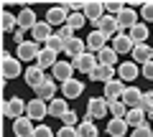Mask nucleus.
Returning a JSON list of instances; mask_svg holds the SVG:
<instances>
[{
    "mask_svg": "<svg viewBox=\"0 0 153 137\" xmlns=\"http://www.w3.org/2000/svg\"><path fill=\"white\" fill-rule=\"evenodd\" d=\"M49 114V104L46 102H41V99H31L26 107V117H31V119H44V117Z\"/></svg>",
    "mask_w": 153,
    "mask_h": 137,
    "instance_id": "f8f14e48",
    "label": "nucleus"
},
{
    "mask_svg": "<svg viewBox=\"0 0 153 137\" xmlns=\"http://www.w3.org/2000/svg\"><path fill=\"white\" fill-rule=\"evenodd\" d=\"M38 53H41V48L36 41H26V43L16 46V56L21 61H38Z\"/></svg>",
    "mask_w": 153,
    "mask_h": 137,
    "instance_id": "0eeeda50",
    "label": "nucleus"
},
{
    "mask_svg": "<svg viewBox=\"0 0 153 137\" xmlns=\"http://www.w3.org/2000/svg\"><path fill=\"white\" fill-rule=\"evenodd\" d=\"M125 81L123 79H112V81L105 84V99L107 102H117V99H123V94H125Z\"/></svg>",
    "mask_w": 153,
    "mask_h": 137,
    "instance_id": "1a4fd4ad",
    "label": "nucleus"
},
{
    "mask_svg": "<svg viewBox=\"0 0 153 137\" xmlns=\"http://www.w3.org/2000/svg\"><path fill=\"white\" fill-rule=\"evenodd\" d=\"M64 53H69L71 59H76V56L87 53V41H82L79 36H74L71 41H66V46H64Z\"/></svg>",
    "mask_w": 153,
    "mask_h": 137,
    "instance_id": "412c9836",
    "label": "nucleus"
},
{
    "mask_svg": "<svg viewBox=\"0 0 153 137\" xmlns=\"http://www.w3.org/2000/svg\"><path fill=\"white\" fill-rule=\"evenodd\" d=\"M128 130H130V127H128L125 119H110L107 122V135L110 137H125Z\"/></svg>",
    "mask_w": 153,
    "mask_h": 137,
    "instance_id": "a878e982",
    "label": "nucleus"
},
{
    "mask_svg": "<svg viewBox=\"0 0 153 137\" xmlns=\"http://www.w3.org/2000/svg\"><path fill=\"white\" fill-rule=\"evenodd\" d=\"M36 99H41V102H46V104L56 99V81H54V79H46V81H44L41 86L36 89Z\"/></svg>",
    "mask_w": 153,
    "mask_h": 137,
    "instance_id": "4468645a",
    "label": "nucleus"
},
{
    "mask_svg": "<svg viewBox=\"0 0 153 137\" xmlns=\"http://www.w3.org/2000/svg\"><path fill=\"white\" fill-rule=\"evenodd\" d=\"M33 137H54V130H51V127H46V125H36Z\"/></svg>",
    "mask_w": 153,
    "mask_h": 137,
    "instance_id": "ea45409f",
    "label": "nucleus"
},
{
    "mask_svg": "<svg viewBox=\"0 0 153 137\" xmlns=\"http://www.w3.org/2000/svg\"><path fill=\"white\" fill-rule=\"evenodd\" d=\"M66 8H69L71 13H84V8H87V3H79V0H71V3H64Z\"/></svg>",
    "mask_w": 153,
    "mask_h": 137,
    "instance_id": "37998d69",
    "label": "nucleus"
},
{
    "mask_svg": "<svg viewBox=\"0 0 153 137\" xmlns=\"http://www.w3.org/2000/svg\"><path fill=\"white\" fill-rule=\"evenodd\" d=\"M23 61L18 59V56H10V53H3V59H0V71H3V79H16L18 74H26V69H23Z\"/></svg>",
    "mask_w": 153,
    "mask_h": 137,
    "instance_id": "f03ea898",
    "label": "nucleus"
},
{
    "mask_svg": "<svg viewBox=\"0 0 153 137\" xmlns=\"http://www.w3.org/2000/svg\"><path fill=\"white\" fill-rule=\"evenodd\" d=\"M66 21H69V13H66V5L61 3V5H51L49 10H46V23H49L51 28L54 26H66Z\"/></svg>",
    "mask_w": 153,
    "mask_h": 137,
    "instance_id": "423d86ee",
    "label": "nucleus"
},
{
    "mask_svg": "<svg viewBox=\"0 0 153 137\" xmlns=\"http://www.w3.org/2000/svg\"><path fill=\"white\" fill-rule=\"evenodd\" d=\"M41 69H54L56 64H59V59H56V51H49V48H41V53H38V61H36Z\"/></svg>",
    "mask_w": 153,
    "mask_h": 137,
    "instance_id": "cd10ccee",
    "label": "nucleus"
},
{
    "mask_svg": "<svg viewBox=\"0 0 153 137\" xmlns=\"http://www.w3.org/2000/svg\"><path fill=\"white\" fill-rule=\"evenodd\" d=\"M138 109L146 112V117L153 114V92H151V89H148V92H143V99H140V107H138Z\"/></svg>",
    "mask_w": 153,
    "mask_h": 137,
    "instance_id": "f704fd0d",
    "label": "nucleus"
},
{
    "mask_svg": "<svg viewBox=\"0 0 153 137\" xmlns=\"http://www.w3.org/2000/svg\"><path fill=\"white\" fill-rule=\"evenodd\" d=\"M89 79H92V81H102V84L112 81V79H115V66H105V64H100L97 69L89 74Z\"/></svg>",
    "mask_w": 153,
    "mask_h": 137,
    "instance_id": "5701e85b",
    "label": "nucleus"
},
{
    "mask_svg": "<svg viewBox=\"0 0 153 137\" xmlns=\"http://www.w3.org/2000/svg\"><path fill=\"white\" fill-rule=\"evenodd\" d=\"M125 122H128V127H133V130H138V127H143L146 125V112L143 109H128V114H125Z\"/></svg>",
    "mask_w": 153,
    "mask_h": 137,
    "instance_id": "bb28decb",
    "label": "nucleus"
},
{
    "mask_svg": "<svg viewBox=\"0 0 153 137\" xmlns=\"http://www.w3.org/2000/svg\"><path fill=\"white\" fill-rule=\"evenodd\" d=\"M16 15H18V28H21V31H33V28L38 26L36 10H31V8H23V10H18Z\"/></svg>",
    "mask_w": 153,
    "mask_h": 137,
    "instance_id": "9b49d317",
    "label": "nucleus"
},
{
    "mask_svg": "<svg viewBox=\"0 0 153 137\" xmlns=\"http://www.w3.org/2000/svg\"><path fill=\"white\" fill-rule=\"evenodd\" d=\"M140 18L143 21H153V3H143L140 5Z\"/></svg>",
    "mask_w": 153,
    "mask_h": 137,
    "instance_id": "a19ab883",
    "label": "nucleus"
},
{
    "mask_svg": "<svg viewBox=\"0 0 153 137\" xmlns=\"http://www.w3.org/2000/svg\"><path fill=\"white\" fill-rule=\"evenodd\" d=\"M13 132H16V137H33V132H36L33 119H31V117H21V119H16V122H13Z\"/></svg>",
    "mask_w": 153,
    "mask_h": 137,
    "instance_id": "dca6fc26",
    "label": "nucleus"
},
{
    "mask_svg": "<svg viewBox=\"0 0 153 137\" xmlns=\"http://www.w3.org/2000/svg\"><path fill=\"white\" fill-rule=\"evenodd\" d=\"M23 79H26V84H28L31 89H38L41 84L46 81V76H44V69H41L38 64L28 66V69H26V74H23Z\"/></svg>",
    "mask_w": 153,
    "mask_h": 137,
    "instance_id": "9d476101",
    "label": "nucleus"
},
{
    "mask_svg": "<svg viewBox=\"0 0 153 137\" xmlns=\"http://www.w3.org/2000/svg\"><path fill=\"white\" fill-rule=\"evenodd\" d=\"M76 132H79V137H97V135H100V132H97V127H94V122H87V119H82V122H79Z\"/></svg>",
    "mask_w": 153,
    "mask_h": 137,
    "instance_id": "473e14b6",
    "label": "nucleus"
},
{
    "mask_svg": "<svg viewBox=\"0 0 153 137\" xmlns=\"http://www.w3.org/2000/svg\"><path fill=\"white\" fill-rule=\"evenodd\" d=\"M94 31H100L105 38H115V36H120L123 28H120V23H117V18H115V15H105L102 21L94 26Z\"/></svg>",
    "mask_w": 153,
    "mask_h": 137,
    "instance_id": "39448f33",
    "label": "nucleus"
},
{
    "mask_svg": "<svg viewBox=\"0 0 153 137\" xmlns=\"http://www.w3.org/2000/svg\"><path fill=\"white\" fill-rule=\"evenodd\" d=\"M105 114H110V102L105 97H92L87 102V112H84V119L94 122V119H102Z\"/></svg>",
    "mask_w": 153,
    "mask_h": 137,
    "instance_id": "f257e3e1",
    "label": "nucleus"
},
{
    "mask_svg": "<svg viewBox=\"0 0 153 137\" xmlns=\"http://www.w3.org/2000/svg\"><path fill=\"white\" fill-rule=\"evenodd\" d=\"M84 21H87V18H84V13H69V21H66V26H71L74 31H79V28L84 26Z\"/></svg>",
    "mask_w": 153,
    "mask_h": 137,
    "instance_id": "c9c22d12",
    "label": "nucleus"
},
{
    "mask_svg": "<svg viewBox=\"0 0 153 137\" xmlns=\"http://www.w3.org/2000/svg\"><path fill=\"white\" fill-rule=\"evenodd\" d=\"M151 119H153V114H151Z\"/></svg>",
    "mask_w": 153,
    "mask_h": 137,
    "instance_id": "de8ad7c7",
    "label": "nucleus"
},
{
    "mask_svg": "<svg viewBox=\"0 0 153 137\" xmlns=\"http://www.w3.org/2000/svg\"><path fill=\"white\" fill-rule=\"evenodd\" d=\"M117 18V23H120V28H128L130 31L133 26H138V10H133V8L125 5V10L120 13V15H115Z\"/></svg>",
    "mask_w": 153,
    "mask_h": 137,
    "instance_id": "393cba45",
    "label": "nucleus"
},
{
    "mask_svg": "<svg viewBox=\"0 0 153 137\" xmlns=\"http://www.w3.org/2000/svg\"><path fill=\"white\" fill-rule=\"evenodd\" d=\"M51 74H54V81L66 84L69 79H74V66H71V61H59V64L51 69Z\"/></svg>",
    "mask_w": 153,
    "mask_h": 137,
    "instance_id": "6e6552de",
    "label": "nucleus"
},
{
    "mask_svg": "<svg viewBox=\"0 0 153 137\" xmlns=\"http://www.w3.org/2000/svg\"><path fill=\"white\" fill-rule=\"evenodd\" d=\"M31 36H33V41H36V43H44V46H46V41L54 36V31H51V26H49L46 21H38V26L31 31Z\"/></svg>",
    "mask_w": 153,
    "mask_h": 137,
    "instance_id": "aec40b11",
    "label": "nucleus"
},
{
    "mask_svg": "<svg viewBox=\"0 0 153 137\" xmlns=\"http://www.w3.org/2000/svg\"><path fill=\"white\" fill-rule=\"evenodd\" d=\"M133 61H135L138 66H146L153 61V48L148 43H138L135 48H133Z\"/></svg>",
    "mask_w": 153,
    "mask_h": 137,
    "instance_id": "2eb2a0df",
    "label": "nucleus"
},
{
    "mask_svg": "<svg viewBox=\"0 0 153 137\" xmlns=\"http://www.w3.org/2000/svg\"><path fill=\"white\" fill-rule=\"evenodd\" d=\"M82 92H84V84L79 81V79H69L66 84H61L64 99H76V97H82Z\"/></svg>",
    "mask_w": 153,
    "mask_h": 137,
    "instance_id": "6ab92c4d",
    "label": "nucleus"
},
{
    "mask_svg": "<svg viewBox=\"0 0 153 137\" xmlns=\"http://www.w3.org/2000/svg\"><path fill=\"white\" fill-rule=\"evenodd\" d=\"M140 99H143V92H140V89H138V86H128L120 102L128 107V109H135V107H140Z\"/></svg>",
    "mask_w": 153,
    "mask_h": 137,
    "instance_id": "a211bd4d",
    "label": "nucleus"
},
{
    "mask_svg": "<svg viewBox=\"0 0 153 137\" xmlns=\"http://www.w3.org/2000/svg\"><path fill=\"white\" fill-rule=\"evenodd\" d=\"M26 107H28V102H23L21 97H13V99H8V102H3V114L16 122V119H21V117H26Z\"/></svg>",
    "mask_w": 153,
    "mask_h": 137,
    "instance_id": "20e7f679",
    "label": "nucleus"
},
{
    "mask_svg": "<svg viewBox=\"0 0 153 137\" xmlns=\"http://www.w3.org/2000/svg\"><path fill=\"white\" fill-rule=\"evenodd\" d=\"M148 33H151V31H148V26H146V23H138V26H133L130 28V33H128V36H130V38H133V43H146V38H148Z\"/></svg>",
    "mask_w": 153,
    "mask_h": 137,
    "instance_id": "7c9ffc66",
    "label": "nucleus"
},
{
    "mask_svg": "<svg viewBox=\"0 0 153 137\" xmlns=\"http://www.w3.org/2000/svg\"><path fill=\"white\" fill-rule=\"evenodd\" d=\"M10 36H13V41H16V46H21V43H26V38H23V31H21V28H16V31H13Z\"/></svg>",
    "mask_w": 153,
    "mask_h": 137,
    "instance_id": "49530a36",
    "label": "nucleus"
},
{
    "mask_svg": "<svg viewBox=\"0 0 153 137\" xmlns=\"http://www.w3.org/2000/svg\"><path fill=\"white\" fill-rule=\"evenodd\" d=\"M64 41H61L59 38V36H56V33H54V36H51V38L49 41H46V46H44V48H49V51H56V53H59V51H64Z\"/></svg>",
    "mask_w": 153,
    "mask_h": 137,
    "instance_id": "e433bc0d",
    "label": "nucleus"
},
{
    "mask_svg": "<svg viewBox=\"0 0 153 137\" xmlns=\"http://www.w3.org/2000/svg\"><path fill=\"white\" fill-rule=\"evenodd\" d=\"M56 36H59V38L66 43V41H71V38H74L76 33H74V28H71V26H61L59 31H56Z\"/></svg>",
    "mask_w": 153,
    "mask_h": 137,
    "instance_id": "4c0bfd02",
    "label": "nucleus"
},
{
    "mask_svg": "<svg viewBox=\"0 0 153 137\" xmlns=\"http://www.w3.org/2000/svg\"><path fill=\"white\" fill-rule=\"evenodd\" d=\"M130 137H153V130L148 125H143V127H138V130H133Z\"/></svg>",
    "mask_w": 153,
    "mask_h": 137,
    "instance_id": "79ce46f5",
    "label": "nucleus"
},
{
    "mask_svg": "<svg viewBox=\"0 0 153 137\" xmlns=\"http://www.w3.org/2000/svg\"><path fill=\"white\" fill-rule=\"evenodd\" d=\"M61 122H64V127H79V119H76V112H66L64 117H61Z\"/></svg>",
    "mask_w": 153,
    "mask_h": 137,
    "instance_id": "58836bf2",
    "label": "nucleus"
},
{
    "mask_svg": "<svg viewBox=\"0 0 153 137\" xmlns=\"http://www.w3.org/2000/svg\"><path fill=\"white\" fill-rule=\"evenodd\" d=\"M105 15H107V13H105V3H100V0L87 3V8H84V18H87V21H92L94 26H97Z\"/></svg>",
    "mask_w": 153,
    "mask_h": 137,
    "instance_id": "ddd939ff",
    "label": "nucleus"
},
{
    "mask_svg": "<svg viewBox=\"0 0 153 137\" xmlns=\"http://www.w3.org/2000/svg\"><path fill=\"white\" fill-rule=\"evenodd\" d=\"M66 112H69V107H66V99L64 97H56L54 102H49V114L51 117H59V119H61Z\"/></svg>",
    "mask_w": 153,
    "mask_h": 137,
    "instance_id": "c756f323",
    "label": "nucleus"
},
{
    "mask_svg": "<svg viewBox=\"0 0 153 137\" xmlns=\"http://www.w3.org/2000/svg\"><path fill=\"white\" fill-rule=\"evenodd\" d=\"M140 69H143V76H146L148 79V81H153V61H151V64H146V66H140Z\"/></svg>",
    "mask_w": 153,
    "mask_h": 137,
    "instance_id": "a18cd8bd",
    "label": "nucleus"
},
{
    "mask_svg": "<svg viewBox=\"0 0 153 137\" xmlns=\"http://www.w3.org/2000/svg\"><path fill=\"white\" fill-rule=\"evenodd\" d=\"M112 48L117 51V53H133L135 43H133V38L128 36V33H120V36H115V38H112Z\"/></svg>",
    "mask_w": 153,
    "mask_h": 137,
    "instance_id": "4be33fe9",
    "label": "nucleus"
},
{
    "mask_svg": "<svg viewBox=\"0 0 153 137\" xmlns=\"http://www.w3.org/2000/svg\"><path fill=\"white\" fill-rule=\"evenodd\" d=\"M71 66H74V71H79V74H92L94 69L100 66V59H97V53H82V56H76V59H71Z\"/></svg>",
    "mask_w": 153,
    "mask_h": 137,
    "instance_id": "7ed1b4c3",
    "label": "nucleus"
},
{
    "mask_svg": "<svg viewBox=\"0 0 153 137\" xmlns=\"http://www.w3.org/2000/svg\"><path fill=\"white\" fill-rule=\"evenodd\" d=\"M56 137H79V132H76V127H61Z\"/></svg>",
    "mask_w": 153,
    "mask_h": 137,
    "instance_id": "c03bdc74",
    "label": "nucleus"
},
{
    "mask_svg": "<svg viewBox=\"0 0 153 137\" xmlns=\"http://www.w3.org/2000/svg\"><path fill=\"white\" fill-rule=\"evenodd\" d=\"M110 114H112V119H125V114H128V107L123 104L120 99H117V102H110Z\"/></svg>",
    "mask_w": 153,
    "mask_h": 137,
    "instance_id": "72a5a7b5",
    "label": "nucleus"
},
{
    "mask_svg": "<svg viewBox=\"0 0 153 137\" xmlns=\"http://www.w3.org/2000/svg\"><path fill=\"white\" fill-rule=\"evenodd\" d=\"M0 28H3L5 33H13L18 28V15H13L10 10H3L0 13Z\"/></svg>",
    "mask_w": 153,
    "mask_h": 137,
    "instance_id": "c85d7f7f",
    "label": "nucleus"
},
{
    "mask_svg": "<svg viewBox=\"0 0 153 137\" xmlns=\"http://www.w3.org/2000/svg\"><path fill=\"white\" fill-rule=\"evenodd\" d=\"M117 56H120V53H117L112 46H105V48L97 53V59H100V64H105V66H115V64H117Z\"/></svg>",
    "mask_w": 153,
    "mask_h": 137,
    "instance_id": "2f4dec72",
    "label": "nucleus"
},
{
    "mask_svg": "<svg viewBox=\"0 0 153 137\" xmlns=\"http://www.w3.org/2000/svg\"><path fill=\"white\" fill-rule=\"evenodd\" d=\"M105 43H107V38H105L100 31H92L87 36V51L89 53H100V51L105 48Z\"/></svg>",
    "mask_w": 153,
    "mask_h": 137,
    "instance_id": "b1692460",
    "label": "nucleus"
},
{
    "mask_svg": "<svg viewBox=\"0 0 153 137\" xmlns=\"http://www.w3.org/2000/svg\"><path fill=\"white\" fill-rule=\"evenodd\" d=\"M138 69L140 66L135 64V61H125V64L117 66V79H123V81H133V79H138Z\"/></svg>",
    "mask_w": 153,
    "mask_h": 137,
    "instance_id": "f3484780",
    "label": "nucleus"
}]
</instances>
